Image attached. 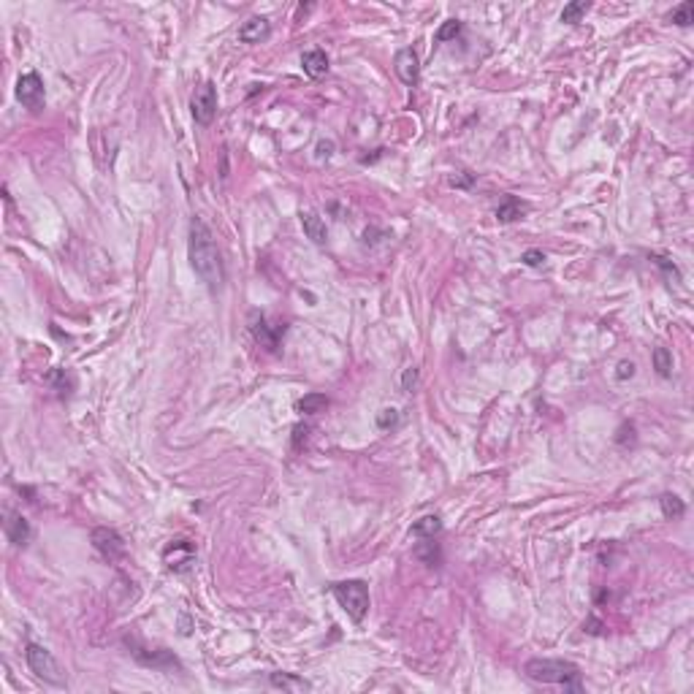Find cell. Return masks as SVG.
I'll return each instance as SVG.
<instances>
[{
  "instance_id": "obj_1",
  "label": "cell",
  "mask_w": 694,
  "mask_h": 694,
  "mask_svg": "<svg viewBox=\"0 0 694 694\" xmlns=\"http://www.w3.org/2000/svg\"><path fill=\"white\" fill-rule=\"evenodd\" d=\"M187 255H190V266L193 272L201 277V283L209 290H220L226 283V266H223V255L220 247L215 241V236L209 231V226L201 217L190 220V241H187Z\"/></svg>"
},
{
  "instance_id": "obj_2",
  "label": "cell",
  "mask_w": 694,
  "mask_h": 694,
  "mask_svg": "<svg viewBox=\"0 0 694 694\" xmlns=\"http://www.w3.org/2000/svg\"><path fill=\"white\" fill-rule=\"evenodd\" d=\"M523 673L537 684H556L564 692H583L580 667L567 659H529L523 665Z\"/></svg>"
},
{
  "instance_id": "obj_3",
  "label": "cell",
  "mask_w": 694,
  "mask_h": 694,
  "mask_svg": "<svg viewBox=\"0 0 694 694\" xmlns=\"http://www.w3.org/2000/svg\"><path fill=\"white\" fill-rule=\"evenodd\" d=\"M334 599L352 621H363L369 613V586L363 580H339L331 586Z\"/></svg>"
},
{
  "instance_id": "obj_4",
  "label": "cell",
  "mask_w": 694,
  "mask_h": 694,
  "mask_svg": "<svg viewBox=\"0 0 694 694\" xmlns=\"http://www.w3.org/2000/svg\"><path fill=\"white\" fill-rule=\"evenodd\" d=\"M25 659H27V667L36 673V678H41L44 684H52V686H65V673H62L58 659L52 656V651H47L38 643H27Z\"/></svg>"
},
{
  "instance_id": "obj_5",
  "label": "cell",
  "mask_w": 694,
  "mask_h": 694,
  "mask_svg": "<svg viewBox=\"0 0 694 694\" xmlns=\"http://www.w3.org/2000/svg\"><path fill=\"white\" fill-rule=\"evenodd\" d=\"M190 112H193V119L198 125H204V128L212 125V119L217 115V87H215V82H201L193 90Z\"/></svg>"
},
{
  "instance_id": "obj_6",
  "label": "cell",
  "mask_w": 694,
  "mask_h": 694,
  "mask_svg": "<svg viewBox=\"0 0 694 694\" xmlns=\"http://www.w3.org/2000/svg\"><path fill=\"white\" fill-rule=\"evenodd\" d=\"M16 101L30 109V112H41L44 109V101H47V93H44V79L30 71V73H22L19 82H16Z\"/></svg>"
},
{
  "instance_id": "obj_7",
  "label": "cell",
  "mask_w": 694,
  "mask_h": 694,
  "mask_svg": "<svg viewBox=\"0 0 694 694\" xmlns=\"http://www.w3.org/2000/svg\"><path fill=\"white\" fill-rule=\"evenodd\" d=\"M163 562L166 567L182 575V573H190L193 564H195V545L187 540V537H179V540H171L166 548H163Z\"/></svg>"
},
{
  "instance_id": "obj_8",
  "label": "cell",
  "mask_w": 694,
  "mask_h": 694,
  "mask_svg": "<svg viewBox=\"0 0 694 694\" xmlns=\"http://www.w3.org/2000/svg\"><path fill=\"white\" fill-rule=\"evenodd\" d=\"M90 542H93V548H95L104 559H109V562H117V559L125 556V540L119 537L117 529L95 526V529L90 531Z\"/></svg>"
},
{
  "instance_id": "obj_9",
  "label": "cell",
  "mask_w": 694,
  "mask_h": 694,
  "mask_svg": "<svg viewBox=\"0 0 694 694\" xmlns=\"http://www.w3.org/2000/svg\"><path fill=\"white\" fill-rule=\"evenodd\" d=\"M247 323H250V334H252V339L263 347V350L274 352V350L280 347V328H272L263 312L252 309V312H250V318H247Z\"/></svg>"
},
{
  "instance_id": "obj_10",
  "label": "cell",
  "mask_w": 694,
  "mask_h": 694,
  "mask_svg": "<svg viewBox=\"0 0 694 694\" xmlns=\"http://www.w3.org/2000/svg\"><path fill=\"white\" fill-rule=\"evenodd\" d=\"M394 71H396V76L402 79V84L415 87L418 79H420V60L415 55V49H409V47L399 49L396 58H394Z\"/></svg>"
},
{
  "instance_id": "obj_11",
  "label": "cell",
  "mask_w": 694,
  "mask_h": 694,
  "mask_svg": "<svg viewBox=\"0 0 694 694\" xmlns=\"http://www.w3.org/2000/svg\"><path fill=\"white\" fill-rule=\"evenodd\" d=\"M272 36V22L266 16H250L241 27H239V41L241 44H261Z\"/></svg>"
},
{
  "instance_id": "obj_12",
  "label": "cell",
  "mask_w": 694,
  "mask_h": 694,
  "mask_svg": "<svg viewBox=\"0 0 694 694\" xmlns=\"http://www.w3.org/2000/svg\"><path fill=\"white\" fill-rule=\"evenodd\" d=\"M3 529H5V537H8L16 548H25V545L30 542V537H33L30 523H27V518H22L19 513H5Z\"/></svg>"
},
{
  "instance_id": "obj_13",
  "label": "cell",
  "mask_w": 694,
  "mask_h": 694,
  "mask_svg": "<svg viewBox=\"0 0 694 694\" xmlns=\"http://www.w3.org/2000/svg\"><path fill=\"white\" fill-rule=\"evenodd\" d=\"M128 645L133 648L130 654H133V656H136L141 665H147V667H155V670H171V667H176V665H179V662L174 659L169 651H152V654H144V648H139L136 643H130V640H128Z\"/></svg>"
},
{
  "instance_id": "obj_14",
  "label": "cell",
  "mask_w": 694,
  "mask_h": 694,
  "mask_svg": "<svg viewBox=\"0 0 694 694\" xmlns=\"http://www.w3.org/2000/svg\"><path fill=\"white\" fill-rule=\"evenodd\" d=\"M298 217H301V228L307 233V239H312L315 244H326L328 241V228H326V223H323V217L318 212L304 209Z\"/></svg>"
},
{
  "instance_id": "obj_15",
  "label": "cell",
  "mask_w": 694,
  "mask_h": 694,
  "mask_svg": "<svg viewBox=\"0 0 694 694\" xmlns=\"http://www.w3.org/2000/svg\"><path fill=\"white\" fill-rule=\"evenodd\" d=\"M301 68H304V73L309 79H323L328 73V68H331L328 65V55L323 49H309V52L301 55Z\"/></svg>"
},
{
  "instance_id": "obj_16",
  "label": "cell",
  "mask_w": 694,
  "mask_h": 694,
  "mask_svg": "<svg viewBox=\"0 0 694 694\" xmlns=\"http://www.w3.org/2000/svg\"><path fill=\"white\" fill-rule=\"evenodd\" d=\"M269 684L274 689H283V692H309L312 684L301 675H293V673H272L269 675Z\"/></svg>"
},
{
  "instance_id": "obj_17",
  "label": "cell",
  "mask_w": 694,
  "mask_h": 694,
  "mask_svg": "<svg viewBox=\"0 0 694 694\" xmlns=\"http://www.w3.org/2000/svg\"><path fill=\"white\" fill-rule=\"evenodd\" d=\"M442 529H445V523H442L440 516H423V518H418L412 523V537H418V540H434Z\"/></svg>"
},
{
  "instance_id": "obj_18",
  "label": "cell",
  "mask_w": 694,
  "mask_h": 694,
  "mask_svg": "<svg viewBox=\"0 0 694 694\" xmlns=\"http://www.w3.org/2000/svg\"><path fill=\"white\" fill-rule=\"evenodd\" d=\"M415 559H420L423 564H429V567H434V564H440L442 562V551H440V545L434 542V540H423V542H418L415 545Z\"/></svg>"
},
{
  "instance_id": "obj_19",
  "label": "cell",
  "mask_w": 694,
  "mask_h": 694,
  "mask_svg": "<svg viewBox=\"0 0 694 694\" xmlns=\"http://www.w3.org/2000/svg\"><path fill=\"white\" fill-rule=\"evenodd\" d=\"M520 215H523V206H520L518 198H513V195H507V198L496 206V220H499V223H513V220H518Z\"/></svg>"
},
{
  "instance_id": "obj_20",
  "label": "cell",
  "mask_w": 694,
  "mask_h": 694,
  "mask_svg": "<svg viewBox=\"0 0 694 694\" xmlns=\"http://www.w3.org/2000/svg\"><path fill=\"white\" fill-rule=\"evenodd\" d=\"M326 407H328V396H326V394H307L304 399H298L296 409L304 412V415H318V412H323Z\"/></svg>"
},
{
  "instance_id": "obj_21",
  "label": "cell",
  "mask_w": 694,
  "mask_h": 694,
  "mask_svg": "<svg viewBox=\"0 0 694 694\" xmlns=\"http://www.w3.org/2000/svg\"><path fill=\"white\" fill-rule=\"evenodd\" d=\"M659 507H662V513H665V518H684V513H686V505L675 496V494H662V499H659Z\"/></svg>"
},
{
  "instance_id": "obj_22",
  "label": "cell",
  "mask_w": 694,
  "mask_h": 694,
  "mask_svg": "<svg viewBox=\"0 0 694 694\" xmlns=\"http://www.w3.org/2000/svg\"><path fill=\"white\" fill-rule=\"evenodd\" d=\"M654 369L659 377H673V352L667 347H654Z\"/></svg>"
},
{
  "instance_id": "obj_23",
  "label": "cell",
  "mask_w": 694,
  "mask_h": 694,
  "mask_svg": "<svg viewBox=\"0 0 694 694\" xmlns=\"http://www.w3.org/2000/svg\"><path fill=\"white\" fill-rule=\"evenodd\" d=\"M667 22H673V25H678V27H689V25L694 22V3L692 0H686V3L675 5V8L667 14Z\"/></svg>"
},
{
  "instance_id": "obj_24",
  "label": "cell",
  "mask_w": 694,
  "mask_h": 694,
  "mask_svg": "<svg viewBox=\"0 0 694 694\" xmlns=\"http://www.w3.org/2000/svg\"><path fill=\"white\" fill-rule=\"evenodd\" d=\"M588 8H591V3H586V0H573V3H567L564 11H562V22L578 25L580 19L588 14Z\"/></svg>"
},
{
  "instance_id": "obj_25",
  "label": "cell",
  "mask_w": 694,
  "mask_h": 694,
  "mask_svg": "<svg viewBox=\"0 0 694 694\" xmlns=\"http://www.w3.org/2000/svg\"><path fill=\"white\" fill-rule=\"evenodd\" d=\"M464 30V25L459 19H448L440 30H437V44H445V41H453V38H459Z\"/></svg>"
},
{
  "instance_id": "obj_26",
  "label": "cell",
  "mask_w": 694,
  "mask_h": 694,
  "mask_svg": "<svg viewBox=\"0 0 694 694\" xmlns=\"http://www.w3.org/2000/svg\"><path fill=\"white\" fill-rule=\"evenodd\" d=\"M47 383H49V385H55L60 394H68V391L73 388V377H71V374H65V369H55V372H49V374H47Z\"/></svg>"
},
{
  "instance_id": "obj_27",
  "label": "cell",
  "mask_w": 694,
  "mask_h": 694,
  "mask_svg": "<svg viewBox=\"0 0 694 694\" xmlns=\"http://www.w3.org/2000/svg\"><path fill=\"white\" fill-rule=\"evenodd\" d=\"M396 426H399V409L385 407V409L377 412V429L388 431V429H396Z\"/></svg>"
},
{
  "instance_id": "obj_28",
  "label": "cell",
  "mask_w": 694,
  "mask_h": 694,
  "mask_svg": "<svg viewBox=\"0 0 694 694\" xmlns=\"http://www.w3.org/2000/svg\"><path fill=\"white\" fill-rule=\"evenodd\" d=\"M651 261H654V263H656L662 272H667L673 280H681V272H678V269H675V263H670L667 258H662V255H651Z\"/></svg>"
},
{
  "instance_id": "obj_29",
  "label": "cell",
  "mask_w": 694,
  "mask_h": 694,
  "mask_svg": "<svg viewBox=\"0 0 694 694\" xmlns=\"http://www.w3.org/2000/svg\"><path fill=\"white\" fill-rule=\"evenodd\" d=\"M415 388H418V369L409 366V369H405V377H402V391H405V394H412Z\"/></svg>"
},
{
  "instance_id": "obj_30",
  "label": "cell",
  "mask_w": 694,
  "mask_h": 694,
  "mask_svg": "<svg viewBox=\"0 0 694 694\" xmlns=\"http://www.w3.org/2000/svg\"><path fill=\"white\" fill-rule=\"evenodd\" d=\"M520 261H523L526 266H542V263H545V252H542V250H526V252L520 255Z\"/></svg>"
},
{
  "instance_id": "obj_31",
  "label": "cell",
  "mask_w": 694,
  "mask_h": 694,
  "mask_svg": "<svg viewBox=\"0 0 694 694\" xmlns=\"http://www.w3.org/2000/svg\"><path fill=\"white\" fill-rule=\"evenodd\" d=\"M334 149H337V147H334V141H320V144H318V155H315V158H318V160H328V158L334 155Z\"/></svg>"
},
{
  "instance_id": "obj_32",
  "label": "cell",
  "mask_w": 694,
  "mask_h": 694,
  "mask_svg": "<svg viewBox=\"0 0 694 694\" xmlns=\"http://www.w3.org/2000/svg\"><path fill=\"white\" fill-rule=\"evenodd\" d=\"M616 377H619V380H630V377H635V363H632V361H621V363H619Z\"/></svg>"
},
{
  "instance_id": "obj_33",
  "label": "cell",
  "mask_w": 694,
  "mask_h": 694,
  "mask_svg": "<svg viewBox=\"0 0 694 694\" xmlns=\"http://www.w3.org/2000/svg\"><path fill=\"white\" fill-rule=\"evenodd\" d=\"M475 182V174H469V171H462V174H456V176H451V184L453 187H469Z\"/></svg>"
},
{
  "instance_id": "obj_34",
  "label": "cell",
  "mask_w": 694,
  "mask_h": 694,
  "mask_svg": "<svg viewBox=\"0 0 694 694\" xmlns=\"http://www.w3.org/2000/svg\"><path fill=\"white\" fill-rule=\"evenodd\" d=\"M307 434H309V426H301V423H298V426L293 429V448H296V451L301 448V440H307Z\"/></svg>"
}]
</instances>
